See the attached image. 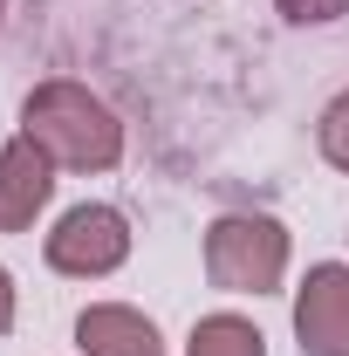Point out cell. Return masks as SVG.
<instances>
[{
  "mask_svg": "<svg viewBox=\"0 0 349 356\" xmlns=\"http://www.w3.org/2000/svg\"><path fill=\"white\" fill-rule=\"evenodd\" d=\"M185 356H267V336L247 315H199Z\"/></svg>",
  "mask_w": 349,
  "mask_h": 356,
  "instance_id": "obj_7",
  "label": "cell"
},
{
  "mask_svg": "<svg viewBox=\"0 0 349 356\" xmlns=\"http://www.w3.org/2000/svg\"><path fill=\"white\" fill-rule=\"evenodd\" d=\"M295 336L302 356H349V267H308V281L295 288Z\"/></svg>",
  "mask_w": 349,
  "mask_h": 356,
  "instance_id": "obj_4",
  "label": "cell"
},
{
  "mask_svg": "<svg viewBox=\"0 0 349 356\" xmlns=\"http://www.w3.org/2000/svg\"><path fill=\"white\" fill-rule=\"evenodd\" d=\"M14 329V281H7V267H0V336Z\"/></svg>",
  "mask_w": 349,
  "mask_h": 356,
  "instance_id": "obj_10",
  "label": "cell"
},
{
  "mask_svg": "<svg viewBox=\"0 0 349 356\" xmlns=\"http://www.w3.org/2000/svg\"><path fill=\"white\" fill-rule=\"evenodd\" d=\"M48 199H55V158L35 137H14L0 151V233H28Z\"/></svg>",
  "mask_w": 349,
  "mask_h": 356,
  "instance_id": "obj_5",
  "label": "cell"
},
{
  "mask_svg": "<svg viewBox=\"0 0 349 356\" xmlns=\"http://www.w3.org/2000/svg\"><path fill=\"white\" fill-rule=\"evenodd\" d=\"M315 137H322V158H329L336 172H349V89L322 110V131H315Z\"/></svg>",
  "mask_w": 349,
  "mask_h": 356,
  "instance_id": "obj_8",
  "label": "cell"
},
{
  "mask_svg": "<svg viewBox=\"0 0 349 356\" xmlns=\"http://www.w3.org/2000/svg\"><path fill=\"white\" fill-rule=\"evenodd\" d=\"M76 343H83V356H165L151 315L124 309V302H96V309H83V315H76Z\"/></svg>",
  "mask_w": 349,
  "mask_h": 356,
  "instance_id": "obj_6",
  "label": "cell"
},
{
  "mask_svg": "<svg viewBox=\"0 0 349 356\" xmlns=\"http://www.w3.org/2000/svg\"><path fill=\"white\" fill-rule=\"evenodd\" d=\"M295 28H322V21H343L349 14V0H274Z\"/></svg>",
  "mask_w": 349,
  "mask_h": 356,
  "instance_id": "obj_9",
  "label": "cell"
},
{
  "mask_svg": "<svg viewBox=\"0 0 349 356\" xmlns=\"http://www.w3.org/2000/svg\"><path fill=\"white\" fill-rule=\"evenodd\" d=\"M206 274L226 295H274L288 274V233L267 213H219L206 226Z\"/></svg>",
  "mask_w": 349,
  "mask_h": 356,
  "instance_id": "obj_2",
  "label": "cell"
},
{
  "mask_svg": "<svg viewBox=\"0 0 349 356\" xmlns=\"http://www.w3.org/2000/svg\"><path fill=\"white\" fill-rule=\"evenodd\" d=\"M21 137H35L62 172H110L124 158V124L103 96H89L83 83L55 76V83L28 89L21 103Z\"/></svg>",
  "mask_w": 349,
  "mask_h": 356,
  "instance_id": "obj_1",
  "label": "cell"
},
{
  "mask_svg": "<svg viewBox=\"0 0 349 356\" xmlns=\"http://www.w3.org/2000/svg\"><path fill=\"white\" fill-rule=\"evenodd\" d=\"M124 261H131V220L117 206H69L48 233V267L55 274L96 281V274H117Z\"/></svg>",
  "mask_w": 349,
  "mask_h": 356,
  "instance_id": "obj_3",
  "label": "cell"
},
{
  "mask_svg": "<svg viewBox=\"0 0 349 356\" xmlns=\"http://www.w3.org/2000/svg\"><path fill=\"white\" fill-rule=\"evenodd\" d=\"M0 14H7V0H0Z\"/></svg>",
  "mask_w": 349,
  "mask_h": 356,
  "instance_id": "obj_11",
  "label": "cell"
}]
</instances>
